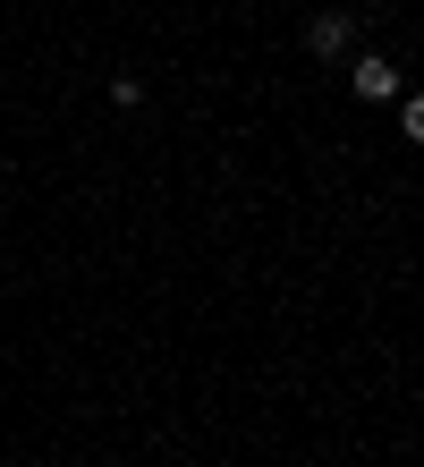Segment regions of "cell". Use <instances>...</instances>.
I'll list each match as a JSON object with an SVG mask.
<instances>
[{"label":"cell","mask_w":424,"mask_h":467,"mask_svg":"<svg viewBox=\"0 0 424 467\" xmlns=\"http://www.w3.org/2000/svg\"><path fill=\"white\" fill-rule=\"evenodd\" d=\"M357 43V26H348V9H323L315 26H305V51H323V60H339V51Z\"/></svg>","instance_id":"1"},{"label":"cell","mask_w":424,"mask_h":467,"mask_svg":"<svg viewBox=\"0 0 424 467\" xmlns=\"http://www.w3.org/2000/svg\"><path fill=\"white\" fill-rule=\"evenodd\" d=\"M357 94L365 102H390V94H399V68H390L382 51H365V60H357Z\"/></svg>","instance_id":"2"},{"label":"cell","mask_w":424,"mask_h":467,"mask_svg":"<svg viewBox=\"0 0 424 467\" xmlns=\"http://www.w3.org/2000/svg\"><path fill=\"white\" fill-rule=\"evenodd\" d=\"M399 128H408V145H424V94H408V111H399Z\"/></svg>","instance_id":"3"}]
</instances>
